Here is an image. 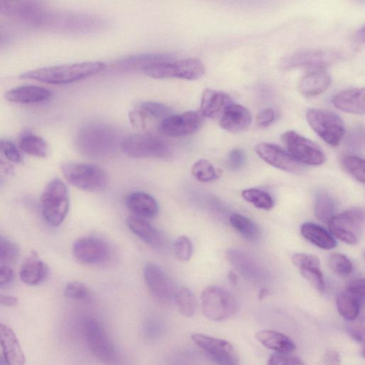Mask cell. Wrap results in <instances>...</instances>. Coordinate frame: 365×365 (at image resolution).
Returning <instances> with one entry per match:
<instances>
[{"instance_id": "obj_42", "label": "cell", "mask_w": 365, "mask_h": 365, "mask_svg": "<svg viewBox=\"0 0 365 365\" xmlns=\"http://www.w3.org/2000/svg\"><path fill=\"white\" fill-rule=\"evenodd\" d=\"M19 254L17 245L9 240L0 237V263L6 264L16 260Z\"/></svg>"}, {"instance_id": "obj_55", "label": "cell", "mask_w": 365, "mask_h": 365, "mask_svg": "<svg viewBox=\"0 0 365 365\" xmlns=\"http://www.w3.org/2000/svg\"><path fill=\"white\" fill-rule=\"evenodd\" d=\"M0 169L6 173L11 172L12 168L11 165L0 158Z\"/></svg>"}, {"instance_id": "obj_30", "label": "cell", "mask_w": 365, "mask_h": 365, "mask_svg": "<svg viewBox=\"0 0 365 365\" xmlns=\"http://www.w3.org/2000/svg\"><path fill=\"white\" fill-rule=\"evenodd\" d=\"M364 299L346 288L337 294L336 300L337 310L346 320H354L360 312Z\"/></svg>"}, {"instance_id": "obj_37", "label": "cell", "mask_w": 365, "mask_h": 365, "mask_svg": "<svg viewBox=\"0 0 365 365\" xmlns=\"http://www.w3.org/2000/svg\"><path fill=\"white\" fill-rule=\"evenodd\" d=\"M191 173L197 180L202 182H212L219 177L213 165L205 159L196 161L191 168Z\"/></svg>"}, {"instance_id": "obj_8", "label": "cell", "mask_w": 365, "mask_h": 365, "mask_svg": "<svg viewBox=\"0 0 365 365\" xmlns=\"http://www.w3.org/2000/svg\"><path fill=\"white\" fill-rule=\"evenodd\" d=\"M122 151L132 158H165L171 150L160 138L149 133H137L125 138L120 143Z\"/></svg>"}, {"instance_id": "obj_44", "label": "cell", "mask_w": 365, "mask_h": 365, "mask_svg": "<svg viewBox=\"0 0 365 365\" xmlns=\"http://www.w3.org/2000/svg\"><path fill=\"white\" fill-rule=\"evenodd\" d=\"M267 365H304L302 359L291 352H276L272 354Z\"/></svg>"}, {"instance_id": "obj_22", "label": "cell", "mask_w": 365, "mask_h": 365, "mask_svg": "<svg viewBox=\"0 0 365 365\" xmlns=\"http://www.w3.org/2000/svg\"><path fill=\"white\" fill-rule=\"evenodd\" d=\"M128 227L145 244L155 250L163 249L164 242L160 232L145 219L134 215L127 218Z\"/></svg>"}, {"instance_id": "obj_38", "label": "cell", "mask_w": 365, "mask_h": 365, "mask_svg": "<svg viewBox=\"0 0 365 365\" xmlns=\"http://www.w3.org/2000/svg\"><path fill=\"white\" fill-rule=\"evenodd\" d=\"M139 111L145 117L161 118V120L171 115L170 107L164 103L154 101H144L139 104Z\"/></svg>"}, {"instance_id": "obj_47", "label": "cell", "mask_w": 365, "mask_h": 365, "mask_svg": "<svg viewBox=\"0 0 365 365\" xmlns=\"http://www.w3.org/2000/svg\"><path fill=\"white\" fill-rule=\"evenodd\" d=\"M245 155L242 150L239 148L232 149L228 154V167L235 170L240 168L245 163Z\"/></svg>"}, {"instance_id": "obj_52", "label": "cell", "mask_w": 365, "mask_h": 365, "mask_svg": "<svg viewBox=\"0 0 365 365\" xmlns=\"http://www.w3.org/2000/svg\"><path fill=\"white\" fill-rule=\"evenodd\" d=\"M130 123L133 126L143 128L145 125V117L138 110L130 111L128 114Z\"/></svg>"}, {"instance_id": "obj_56", "label": "cell", "mask_w": 365, "mask_h": 365, "mask_svg": "<svg viewBox=\"0 0 365 365\" xmlns=\"http://www.w3.org/2000/svg\"><path fill=\"white\" fill-rule=\"evenodd\" d=\"M228 277L233 284L237 282V277L233 272H230L228 274Z\"/></svg>"}, {"instance_id": "obj_2", "label": "cell", "mask_w": 365, "mask_h": 365, "mask_svg": "<svg viewBox=\"0 0 365 365\" xmlns=\"http://www.w3.org/2000/svg\"><path fill=\"white\" fill-rule=\"evenodd\" d=\"M76 143L83 155L101 158L115 151L119 144V136L113 127L103 123H92L81 128Z\"/></svg>"}, {"instance_id": "obj_48", "label": "cell", "mask_w": 365, "mask_h": 365, "mask_svg": "<svg viewBox=\"0 0 365 365\" xmlns=\"http://www.w3.org/2000/svg\"><path fill=\"white\" fill-rule=\"evenodd\" d=\"M274 118L275 114L274 110L271 108H265L257 114L256 123L259 128H264L272 124Z\"/></svg>"}, {"instance_id": "obj_36", "label": "cell", "mask_w": 365, "mask_h": 365, "mask_svg": "<svg viewBox=\"0 0 365 365\" xmlns=\"http://www.w3.org/2000/svg\"><path fill=\"white\" fill-rule=\"evenodd\" d=\"M241 195L244 200L259 209L268 210L273 207L274 202L272 197L263 190L248 188L244 190Z\"/></svg>"}, {"instance_id": "obj_45", "label": "cell", "mask_w": 365, "mask_h": 365, "mask_svg": "<svg viewBox=\"0 0 365 365\" xmlns=\"http://www.w3.org/2000/svg\"><path fill=\"white\" fill-rule=\"evenodd\" d=\"M0 153L11 162L20 163L21 161L19 150L14 143L9 140L0 138Z\"/></svg>"}, {"instance_id": "obj_5", "label": "cell", "mask_w": 365, "mask_h": 365, "mask_svg": "<svg viewBox=\"0 0 365 365\" xmlns=\"http://www.w3.org/2000/svg\"><path fill=\"white\" fill-rule=\"evenodd\" d=\"M69 195L66 185L59 178L51 180L46 186L41 200L42 215L51 226L58 227L69 210Z\"/></svg>"}, {"instance_id": "obj_39", "label": "cell", "mask_w": 365, "mask_h": 365, "mask_svg": "<svg viewBox=\"0 0 365 365\" xmlns=\"http://www.w3.org/2000/svg\"><path fill=\"white\" fill-rule=\"evenodd\" d=\"M330 269L336 275L345 277L351 273L352 263L345 255L340 253H332L328 258Z\"/></svg>"}, {"instance_id": "obj_60", "label": "cell", "mask_w": 365, "mask_h": 365, "mask_svg": "<svg viewBox=\"0 0 365 365\" xmlns=\"http://www.w3.org/2000/svg\"><path fill=\"white\" fill-rule=\"evenodd\" d=\"M1 182H2V180H1V178L0 177V185H1Z\"/></svg>"}, {"instance_id": "obj_20", "label": "cell", "mask_w": 365, "mask_h": 365, "mask_svg": "<svg viewBox=\"0 0 365 365\" xmlns=\"http://www.w3.org/2000/svg\"><path fill=\"white\" fill-rule=\"evenodd\" d=\"M0 345L6 365H24L25 356L14 331L0 323Z\"/></svg>"}, {"instance_id": "obj_18", "label": "cell", "mask_w": 365, "mask_h": 365, "mask_svg": "<svg viewBox=\"0 0 365 365\" xmlns=\"http://www.w3.org/2000/svg\"><path fill=\"white\" fill-rule=\"evenodd\" d=\"M292 262L299 269L301 275L313 287L319 292L324 290V280L317 257L310 254L297 253L292 256Z\"/></svg>"}, {"instance_id": "obj_6", "label": "cell", "mask_w": 365, "mask_h": 365, "mask_svg": "<svg viewBox=\"0 0 365 365\" xmlns=\"http://www.w3.org/2000/svg\"><path fill=\"white\" fill-rule=\"evenodd\" d=\"M86 344L94 356L106 365H119L120 358L113 342L103 325L93 317L83 320Z\"/></svg>"}, {"instance_id": "obj_9", "label": "cell", "mask_w": 365, "mask_h": 365, "mask_svg": "<svg viewBox=\"0 0 365 365\" xmlns=\"http://www.w3.org/2000/svg\"><path fill=\"white\" fill-rule=\"evenodd\" d=\"M306 119L312 129L327 144L338 145L345 134L342 119L332 111L309 108Z\"/></svg>"}, {"instance_id": "obj_41", "label": "cell", "mask_w": 365, "mask_h": 365, "mask_svg": "<svg viewBox=\"0 0 365 365\" xmlns=\"http://www.w3.org/2000/svg\"><path fill=\"white\" fill-rule=\"evenodd\" d=\"M168 58L167 56L163 54H143L138 56H129L123 59L120 65L125 68H140L142 69L145 65L160 59Z\"/></svg>"}, {"instance_id": "obj_31", "label": "cell", "mask_w": 365, "mask_h": 365, "mask_svg": "<svg viewBox=\"0 0 365 365\" xmlns=\"http://www.w3.org/2000/svg\"><path fill=\"white\" fill-rule=\"evenodd\" d=\"M230 223L243 237L250 241H257L261 236L259 227L248 217L234 213L230 216Z\"/></svg>"}, {"instance_id": "obj_10", "label": "cell", "mask_w": 365, "mask_h": 365, "mask_svg": "<svg viewBox=\"0 0 365 365\" xmlns=\"http://www.w3.org/2000/svg\"><path fill=\"white\" fill-rule=\"evenodd\" d=\"M331 235L349 244H356L363 232L364 212L360 207L349 208L334 215L327 222Z\"/></svg>"}, {"instance_id": "obj_4", "label": "cell", "mask_w": 365, "mask_h": 365, "mask_svg": "<svg viewBox=\"0 0 365 365\" xmlns=\"http://www.w3.org/2000/svg\"><path fill=\"white\" fill-rule=\"evenodd\" d=\"M61 170L66 180L74 187L85 191L103 190L109 183L108 173L96 165L65 162Z\"/></svg>"}, {"instance_id": "obj_24", "label": "cell", "mask_w": 365, "mask_h": 365, "mask_svg": "<svg viewBox=\"0 0 365 365\" xmlns=\"http://www.w3.org/2000/svg\"><path fill=\"white\" fill-rule=\"evenodd\" d=\"M51 96L52 93L48 88L37 86H22L8 91L4 98L9 102L30 104L47 101Z\"/></svg>"}, {"instance_id": "obj_26", "label": "cell", "mask_w": 365, "mask_h": 365, "mask_svg": "<svg viewBox=\"0 0 365 365\" xmlns=\"http://www.w3.org/2000/svg\"><path fill=\"white\" fill-rule=\"evenodd\" d=\"M331 76L323 69L314 70L303 76L298 83L301 94L313 97L324 93L331 84Z\"/></svg>"}, {"instance_id": "obj_34", "label": "cell", "mask_w": 365, "mask_h": 365, "mask_svg": "<svg viewBox=\"0 0 365 365\" xmlns=\"http://www.w3.org/2000/svg\"><path fill=\"white\" fill-rule=\"evenodd\" d=\"M336 204L334 199L324 191L317 193L314 202L315 216L323 222L328 221L334 215Z\"/></svg>"}, {"instance_id": "obj_7", "label": "cell", "mask_w": 365, "mask_h": 365, "mask_svg": "<svg viewBox=\"0 0 365 365\" xmlns=\"http://www.w3.org/2000/svg\"><path fill=\"white\" fill-rule=\"evenodd\" d=\"M201 306L204 316L215 322L225 320L237 311V302L233 294L216 285L209 286L203 290Z\"/></svg>"}, {"instance_id": "obj_23", "label": "cell", "mask_w": 365, "mask_h": 365, "mask_svg": "<svg viewBox=\"0 0 365 365\" xmlns=\"http://www.w3.org/2000/svg\"><path fill=\"white\" fill-rule=\"evenodd\" d=\"M252 120L251 113L245 106L232 103L220 118V125L225 130L238 133L245 130Z\"/></svg>"}, {"instance_id": "obj_21", "label": "cell", "mask_w": 365, "mask_h": 365, "mask_svg": "<svg viewBox=\"0 0 365 365\" xmlns=\"http://www.w3.org/2000/svg\"><path fill=\"white\" fill-rule=\"evenodd\" d=\"M332 104L337 109L357 115L364 113V89L363 88H350L343 90L331 99Z\"/></svg>"}, {"instance_id": "obj_53", "label": "cell", "mask_w": 365, "mask_h": 365, "mask_svg": "<svg viewBox=\"0 0 365 365\" xmlns=\"http://www.w3.org/2000/svg\"><path fill=\"white\" fill-rule=\"evenodd\" d=\"M18 304V299L8 294H0V305L6 307H15Z\"/></svg>"}, {"instance_id": "obj_49", "label": "cell", "mask_w": 365, "mask_h": 365, "mask_svg": "<svg viewBox=\"0 0 365 365\" xmlns=\"http://www.w3.org/2000/svg\"><path fill=\"white\" fill-rule=\"evenodd\" d=\"M346 330L353 339L359 342L363 341L364 334L362 324L354 322V320L349 321Z\"/></svg>"}, {"instance_id": "obj_13", "label": "cell", "mask_w": 365, "mask_h": 365, "mask_svg": "<svg viewBox=\"0 0 365 365\" xmlns=\"http://www.w3.org/2000/svg\"><path fill=\"white\" fill-rule=\"evenodd\" d=\"M339 55L334 51L313 50L300 51L287 56L280 62V66L284 70L294 68L322 69L335 62Z\"/></svg>"}, {"instance_id": "obj_40", "label": "cell", "mask_w": 365, "mask_h": 365, "mask_svg": "<svg viewBox=\"0 0 365 365\" xmlns=\"http://www.w3.org/2000/svg\"><path fill=\"white\" fill-rule=\"evenodd\" d=\"M64 295L66 298L89 302L92 299V293L86 285L79 282H71L64 289Z\"/></svg>"}, {"instance_id": "obj_28", "label": "cell", "mask_w": 365, "mask_h": 365, "mask_svg": "<svg viewBox=\"0 0 365 365\" xmlns=\"http://www.w3.org/2000/svg\"><path fill=\"white\" fill-rule=\"evenodd\" d=\"M302 235L317 247L330 250L336 245V242L329 232L324 227L311 222H304L300 227Z\"/></svg>"}, {"instance_id": "obj_16", "label": "cell", "mask_w": 365, "mask_h": 365, "mask_svg": "<svg viewBox=\"0 0 365 365\" xmlns=\"http://www.w3.org/2000/svg\"><path fill=\"white\" fill-rule=\"evenodd\" d=\"M255 149L262 160L278 169L295 174L302 173L303 170L302 164L275 144L263 142L257 144Z\"/></svg>"}, {"instance_id": "obj_19", "label": "cell", "mask_w": 365, "mask_h": 365, "mask_svg": "<svg viewBox=\"0 0 365 365\" xmlns=\"http://www.w3.org/2000/svg\"><path fill=\"white\" fill-rule=\"evenodd\" d=\"M233 102L227 93L206 88L202 95L199 113L203 118H220L225 110Z\"/></svg>"}, {"instance_id": "obj_46", "label": "cell", "mask_w": 365, "mask_h": 365, "mask_svg": "<svg viewBox=\"0 0 365 365\" xmlns=\"http://www.w3.org/2000/svg\"><path fill=\"white\" fill-rule=\"evenodd\" d=\"M163 331V324L156 319H150L143 325L144 335L150 339H156L160 336Z\"/></svg>"}, {"instance_id": "obj_58", "label": "cell", "mask_w": 365, "mask_h": 365, "mask_svg": "<svg viewBox=\"0 0 365 365\" xmlns=\"http://www.w3.org/2000/svg\"><path fill=\"white\" fill-rule=\"evenodd\" d=\"M0 365H6L4 360L0 356Z\"/></svg>"}, {"instance_id": "obj_11", "label": "cell", "mask_w": 365, "mask_h": 365, "mask_svg": "<svg viewBox=\"0 0 365 365\" xmlns=\"http://www.w3.org/2000/svg\"><path fill=\"white\" fill-rule=\"evenodd\" d=\"M282 140L289 154L300 164L319 165L326 160L322 148L310 139L294 130H287Z\"/></svg>"}, {"instance_id": "obj_1", "label": "cell", "mask_w": 365, "mask_h": 365, "mask_svg": "<svg viewBox=\"0 0 365 365\" xmlns=\"http://www.w3.org/2000/svg\"><path fill=\"white\" fill-rule=\"evenodd\" d=\"M106 64L102 61H85L41 68L20 75L24 79H32L49 84H68L102 72Z\"/></svg>"}, {"instance_id": "obj_15", "label": "cell", "mask_w": 365, "mask_h": 365, "mask_svg": "<svg viewBox=\"0 0 365 365\" xmlns=\"http://www.w3.org/2000/svg\"><path fill=\"white\" fill-rule=\"evenodd\" d=\"M72 250L75 258L84 264H98L104 262L110 256L108 244L94 237L78 239L73 243Z\"/></svg>"}, {"instance_id": "obj_59", "label": "cell", "mask_w": 365, "mask_h": 365, "mask_svg": "<svg viewBox=\"0 0 365 365\" xmlns=\"http://www.w3.org/2000/svg\"><path fill=\"white\" fill-rule=\"evenodd\" d=\"M2 41V35L0 33V42Z\"/></svg>"}, {"instance_id": "obj_54", "label": "cell", "mask_w": 365, "mask_h": 365, "mask_svg": "<svg viewBox=\"0 0 365 365\" xmlns=\"http://www.w3.org/2000/svg\"><path fill=\"white\" fill-rule=\"evenodd\" d=\"M356 39L359 43H364V27L360 28L356 33Z\"/></svg>"}, {"instance_id": "obj_50", "label": "cell", "mask_w": 365, "mask_h": 365, "mask_svg": "<svg viewBox=\"0 0 365 365\" xmlns=\"http://www.w3.org/2000/svg\"><path fill=\"white\" fill-rule=\"evenodd\" d=\"M14 278V272L6 264L0 265V287L9 284Z\"/></svg>"}, {"instance_id": "obj_29", "label": "cell", "mask_w": 365, "mask_h": 365, "mask_svg": "<svg viewBox=\"0 0 365 365\" xmlns=\"http://www.w3.org/2000/svg\"><path fill=\"white\" fill-rule=\"evenodd\" d=\"M255 336L263 346L276 352H292L296 348L289 336L277 331L262 330Z\"/></svg>"}, {"instance_id": "obj_57", "label": "cell", "mask_w": 365, "mask_h": 365, "mask_svg": "<svg viewBox=\"0 0 365 365\" xmlns=\"http://www.w3.org/2000/svg\"><path fill=\"white\" fill-rule=\"evenodd\" d=\"M267 292L265 289H262L259 293V298H263L265 295H267Z\"/></svg>"}, {"instance_id": "obj_33", "label": "cell", "mask_w": 365, "mask_h": 365, "mask_svg": "<svg viewBox=\"0 0 365 365\" xmlns=\"http://www.w3.org/2000/svg\"><path fill=\"white\" fill-rule=\"evenodd\" d=\"M173 299L181 314L186 317L194 316L197 309V301L192 292L185 287L175 290Z\"/></svg>"}, {"instance_id": "obj_3", "label": "cell", "mask_w": 365, "mask_h": 365, "mask_svg": "<svg viewBox=\"0 0 365 365\" xmlns=\"http://www.w3.org/2000/svg\"><path fill=\"white\" fill-rule=\"evenodd\" d=\"M141 70L153 78H176L189 81L199 79L205 73L202 62L195 58L173 60L168 57L151 62Z\"/></svg>"}, {"instance_id": "obj_32", "label": "cell", "mask_w": 365, "mask_h": 365, "mask_svg": "<svg viewBox=\"0 0 365 365\" xmlns=\"http://www.w3.org/2000/svg\"><path fill=\"white\" fill-rule=\"evenodd\" d=\"M19 146L25 153L38 158L48 154V145L41 137L31 133H24L19 138Z\"/></svg>"}, {"instance_id": "obj_35", "label": "cell", "mask_w": 365, "mask_h": 365, "mask_svg": "<svg viewBox=\"0 0 365 365\" xmlns=\"http://www.w3.org/2000/svg\"><path fill=\"white\" fill-rule=\"evenodd\" d=\"M340 165L344 171L357 181L364 183L365 167L363 158L352 155H344L340 158Z\"/></svg>"}, {"instance_id": "obj_43", "label": "cell", "mask_w": 365, "mask_h": 365, "mask_svg": "<svg viewBox=\"0 0 365 365\" xmlns=\"http://www.w3.org/2000/svg\"><path fill=\"white\" fill-rule=\"evenodd\" d=\"M173 250L179 260L188 261L193 252L192 243L187 236H180L174 242Z\"/></svg>"}, {"instance_id": "obj_51", "label": "cell", "mask_w": 365, "mask_h": 365, "mask_svg": "<svg viewBox=\"0 0 365 365\" xmlns=\"http://www.w3.org/2000/svg\"><path fill=\"white\" fill-rule=\"evenodd\" d=\"M346 289L358 296L364 298V280L358 279L351 282Z\"/></svg>"}, {"instance_id": "obj_27", "label": "cell", "mask_w": 365, "mask_h": 365, "mask_svg": "<svg viewBox=\"0 0 365 365\" xmlns=\"http://www.w3.org/2000/svg\"><path fill=\"white\" fill-rule=\"evenodd\" d=\"M48 275L47 265L33 254L21 265L19 277L22 282L35 286L43 282Z\"/></svg>"}, {"instance_id": "obj_17", "label": "cell", "mask_w": 365, "mask_h": 365, "mask_svg": "<svg viewBox=\"0 0 365 365\" xmlns=\"http://www.w3.org/2000/svg\"><path fill=\"white\" fill-rule=\"evenodd\" d=\"M143 277L149 292L156 300L168 303L173 299L175 292L173 284L160 267L153 263L147 264Z\"/></svg>"}, {"instance_id": "obj_14", "label": "cell", "mask_w": 365, "mask_h": 365, "mask_svg": "<svg viewBox=\"0 0 365 365\" xmlns=\"http://www.w3.org/2000/svg\"><path fill=\"white\" fill-rule=\"evenodd\" d=\"M203 117L199 111L190 110L170 115L160 123V131L170 137H183L197 131L203 123Z\"/></svg>"}, {"instance_id": "obj_25", "label": "cell", "mask_w": 365, "mask_h": 365, "mask_svg": "<svg viewBox=\"0 0 365 365\" xmlns=\"http://www.w3.org/2000/svg\"><path fill=\"white\" fill-rule=\"evenodd\" d=\"M125 205L134 216L143 219L156 216L159 210L155 199L150 195L141 191L128 195L125 200Z\"/></svg>"}, {"instance_id": "obj_12", "label": "cell", "mask_w": 365, "mask_h": 365, "mask_svg": "<svg viewBox=\"0 0 365 365\" xmlns=\"http://www.w3.org/2000/svg\"><path fill=\"white\" fill-rule=\"evenodd\" d=\"M191 339L217 365H240L229 341L200 333L192 334Z\"/></svg>"}]
</instances>
